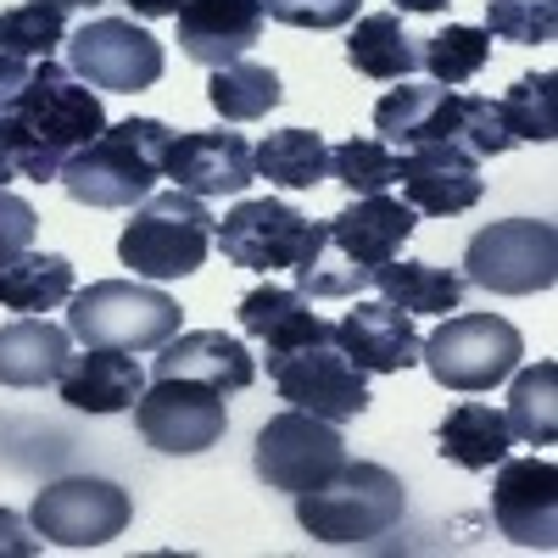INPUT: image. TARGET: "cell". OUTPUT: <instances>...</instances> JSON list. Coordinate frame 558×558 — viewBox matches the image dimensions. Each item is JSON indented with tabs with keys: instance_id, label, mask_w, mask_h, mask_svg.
I'll use <instances>...</instances> for the list:
<instances>
[{
	"instance_id": "60d3db41",
	"label": "cell",
	"mask_w": 558,
	"mask_h": 558,
	"mask_svg": "<svg viewBox=\"0 0 558 558\" xmlns=\"http://www.w3.org/2000/svg\"><path fill=\"white\" fill-rule=\"evenodd\" d=\"M28 62L23 57H7V51H0V118H7L12 107H17V96H23V84H28Z\"/></svg>"
},
{
	"instance_id": "4316f807",
	"label": "cell",
	"mask_w": 558,
	"mask_h": 558,
	"mask_svg": "<svg viewBox=\"0 0 558 558\" xmlns=\"http://www.w3.org/2000/svg\"><path fill=\"white\" fill-rule=\"evenodd\" d=\"M347 62L363 78H380V84H402L418 68V39H408L397 12H368L352 23L347 34Z\"/></svg>"
},
{
	"instance_id": "74e56055",
	"label": "cell",
	"mask_w": 558,
	"mask_h": 558,
	"mask_svg": "<svg viewBox=\"0 0 558 558\" xmlns=\"http://www.w3.org/2000/svg\"><path fill=\"white\" fill-rule=\"evenodd\" d=\"M263 12L274 23H286V28H347L357 17V0H263Z\"/></svg>"
},
{
	"instance_id": "4fadbf2b",
	"label": "cell",
	"mask_w": 558,
	"mask_h": 558,
	"mask_svg": "<svg viewBox=\"0 0 558 558\" xmlns=\"http://www.w3.org/2000/svg\"><path fill=\"white\" fill-rule=\"evenodd\" d=\"M62 45H68V73L84 78L89 89L134 96V89H151L162 78V45L129 17H96L73 28Z\"/></svg>"
},
{
	"instance_id": "d6986e66",
	"label": "cell",
	"mask_w": 558,
	"mask_h": 558,
	"mask_svg": "<svg viewBox=\"0 0 558 558\" xmlns=\"http://www.w3.org/2000/svg\"><path fill=\"white\" fill-rule=\"evenodd\" d=\"M418 229V213L397 196H352V207H341L336 218H324V235H330V252H341L347 263L375 274L380 263H391L408 235Z\"/></svg>"
},
{
	"instance_id": "5b68a950",
	"label": "cell",
	"mask_w": 558,
	"mask_h": 558,
	"mask_svg": "<svg viewBox=\"0 0 558 558\" xmlns=\"http://www.w3.org/2000/svg\"><path fill=\"white\" fill-rule=\"evenodd\" d=\"M213 213L202 196L191 191H151L146 202L134 207V218L123 223L118 235V257L123 268H134V279H151V286H162V279H184L196 274L213 252Z\"/></svg>"
},
{
	"instance_id": "f6af8a7d",
	"label": "cell",
	"mask_w": 558,
	"mask_h": 558,
	"mask_svg": "<svg viewBox=\"0 0 558 558\" xmlns=\"http://www.w3.org/2000/svg\"><path fill=\"white\" fill-rule=\"evenodd\" d=\"M51 7H62V12H73V7H101V0H51Z\"/></svg>"
},
{
	"instance_id": "4dcf8cb0",
	"label": "cell",
	"mask_w": 558,
	"mask_h": 558,
	"mask_svg": "<svg viewBox=\"0 0 558 558\" xmlns=\"http://www.w3.org/2000/svg\"><path fill=\"white\" fill-rule=\"evenodd\" d=\"M279 96H286L279 73L263 62H246V57L229 68H213V84H207V101L223 123H257L279 107Z\"/></svg>"
},
{
	"instance_id": "8d00e7d4",
	"label": "cell",
	"mask_w": 558,
	"mask_h": 558,
	"mask_svg": "<svg viewBox=\"0 0 558 558\" xmlns=\"http://www.w3.org/2000/svg\"><path fill=\"white\" fill-rule=\"evenodd\" d=\"M363 286H375V274L347 263L341 252H330V241H324V252L307 268H296V291L302 296H357Z\"/></svg>"
},
{
	"instance_id": "44dd1931",
	"label": "cell",
	"mask_w": 558,
	"mask_h": 558,
	"mask_svg": "<svg viewBox=\"0 0 558 558\" xmlns=\"http://www.w3.org/2000/svg\"><path fill=\"white\" fill-rule=\"evenodd\" d=\"M418 336L413 313L391 302H352V313L336 324V347L363 368V375H402L418 363Z\"/></svg>"
},
{
	"instance_id": "ee69618b",
	"label": "cell",
	"mask_w": 558,
	"mask_h": 558,
	"mask_svg": "<svg viewBox=\"0 0 558 558\" xmlns=\"http://www.w3.org/2000/svg\"><path fill=\"white\" fill-rule=\"evenodd\" d=\"M397 7H402V12H425V17H430V12H447L452 0H397Z\"/></svg>"
},
{
	"instance_id": "8992f818",
	"label": "cell",
	"mask_w": 558,
	"mask_h": 558,
	"mask_svg": "<svg viewBox=\"0 0 558 558\" xmlns=\"http://www.w3.org/2000/svg\"><path fill=\"white\" fill-rule=\"evenodd\" d=\"M184 307L140 279H96L89 291L68 296V336L78 347H112V352H157L179 336Z\"/></svg>"
},
{
	"instance_id": "484cf974",
	"label": "cell",
	"mask_w": 558,
	"mask_h": 558,
	"mask_svg": "<svg viewBox=\"0 0 558 558\" xmlns=\"http://www.w3.org/2000/svg\"><path fill=\"white\" fill-rule=\"evenodd\" d=\"M508 447H514V436L502 425V408L492 402H458L436 430V452L458 470H492L508 458Z\"/></svg>"
},
{
	"instance_id": "7a4b0ae2",
	"label": "cell",
	"mask_w": 558,
	"mask_h": 558,
	"mask_svg": "<svg viewBox=\"0 0 558 558\" xmlns=\"http://www.w3.org/2000/svg\"><path fill=\"white\" fill-rule=\"evenodd\" d=\"M173 146V129L157 118L107 123L84 151L62 162V191L78 207H140L162 179V157Z\"/></svg>"
},
{
	"instance_id": "603a6c76",
	"label": "cell",
	"mask_w": 558,
	"mask_h": 558,
	"mask_svg": "<svg viewBox=\"0 0 558 558\" xmlns=\"http://www.w3.org/2000/svg\"><path fill=\"white\" fill-rule=\"evenodd\" d=\"M235 318H241V330H246L252 341H263L268 357L296 352V347H318V341H336V324H324V318L307 307L302 291H286V286H274V279L241 296Z\"/></svg>"
},
{
	"instance_id": "30bf717a",
	"label": "cell",
	"mask_w": 558,
	"mask_h": 558,
	"mask_svg": "<svg viewBox=\"0 0 558 558\" xmlns=\"http://www.w3.org/2000/svg\"><path fill=\"white\" fill-rule=\"evenodd\" d=\"M347 463V441H341V425L318 413H302V408H286L274 413L268 425L257 430V452H252V470L268 492H313L318 481H330Z\"/></svg>"
},
{
	"instance_id": "8fae6325",
	"label": "cell",
	"mask_w": 558,
	"mask_h": 558,
	"mask_svg": "<svg viewBox=\"0 0 558 558\" xmlns=\"http://www.w3.org/2000/svg\"><path fill=\"white\" fill-rule=\"evenodd\" d=\"M129 514L134 502L118 481H101V475H68V481H51L34 508H28V525L57 542V547H107L112 536L129 531Z\"/></svg>"
},
{
	"instance_id": "d4e9b609",
	"label": "cell",
	"mask_w": 558,
	"mask_h": 558,
	"mask_svg": "<svg viewBox=\"0 0 558 558\" xmlns=\"http://www.w3.org/2000/svg\"><path fill=\"white\" fill-rule=\"evenodd\" d=\"M73 296V263L62 252H17L0 263V307L7 313H51Z\"/></svg>"
},
{
	"instance_id": "ba28073f",
	"label": "cell",
	"mask_w": 558,
	"mask_h": 558,
	"mask_svg": "<svg viewBox=\"0 0 558 558\" xmlns=\"http://www.w3.org/2000/svg\"><path fill=\"white\" fill-rule=\"evenodd\" d=\"M553 279H558V229L547 218L486 223L463 252V286H481L492 296L553 291Z\"/></svg>"
},
{
	"instance_id": "ac0fdd59",
	"label": "cell",
	"mask_w": 558,
	"mask_h": 558,
	"mask_svg": "<svg viewBox=\"0 0 558 558\" xmlns=\"http://www.w3.org/2000/svg\"><path fill=\"white\" fill-rule=\"evenodd\" d=\"M179 17V51L202 68L241 62L263 39V0H184Z\"/></svg>"
},
{
	"instance_id": "9c48e42d",
	"label": "cell",
	"mask_w": 558,
	"mask_h": 558,
	"mask_svg": "<svg viewBox=\"0 0 558 558\" xmlns=\"http://www.w3.org/2000/svg\"><path fill=\"white\" fill-rule=\"evenodd\" d=\"M213 235L223 246V257L235 263V268H257V274H274V268H307L318 252H324V223L302 218L291 202H241V207H229L223 223H213Z\"/></svg>"
},
{
	"instance_id": "1f68e13d",
	"label": "cell",
	"mask_w": 558,
	"mask_h": 558,
	"mask_svg": "<svg viewBox=\"0 0 558 558\" xmlns=\"http://www.w3.org/2000/svg\"><path fill=\"white\" fill-rule=\"evenodd\" d=\"M497 118L508 129V140H531V146H547L558 140V78L553 73H525L508 96L497 101Z\"/></svg>"
},
{
	"instance_id": "2e32d148",
	"label": "cell",
	"mask_w": 558,
	"mask_h": 558,
	"mask_svg": "<svg viewBox=\"0 0 558 558\" xmlns=\"http://www.w3.org/2000/svg\"><path fill=\"white\" fill-rule=\"evenodd\" d=\"M162 179H173L179 191H191L202 202H213V196H246V184L257 179L252 140L235 134V129L173 134V146L162 157Z\"/></svg>"
},
{
	"instance_id": "7402d4cb",
	"label": "cell",
	"mask_w": 558,
	"mask_h": 558,
	"mask_svg": "<svg viewBox=\"0 0 558 558\" xmlns=\"http://www.w3.org/2000/svg\"><path fill=\"white\" fill-rule=\"evenodd\" d=\"M62 402L78 413H129L146 391V368L134 352H112V347H84L57 380Z\"/></svg>"
},
{
	"instance_id": "83f0119b",
	"label": "cell",
	"mask_w": 558,
	"mask_h": 558,
	"mask_svg": "<svg viewBox=\"0 0 558 558\" xmlns=\"http://www.w3.org/2000/svg\"><path fill=\"white\" fill-rule=\"evenodd\" d=\"M375 291L391 307H402V313H441L447 318L463 302V274L458 268H436V263H402V257H391V263L375 268Z\"/></svg>"
},
{
	"instance_id": "7bdbcfd3",
	"label": "cell",
	"mask_w": 558,
	"mask_h": 558,
	"mask_svg": "<svg viewBox=\"0 0 558 558\" xmlns=\"http://www.w3.org/2000/svg\"><path fill=\"white\" fill-rule=\"evenodd\" d=\"M12 179H23V173H17V157H12V146H7V134H0V191H7Z\"/></svg>"
},
{
	"instance_id": "f546056e",
	"label": "cell",
	"mask_w": 558,
	"mask_h": 558,
	"mask_svg": "<svg viewBox=\"0 0 558 558\" xmlns=\"http://www.w3.org/2000/svg\"><path fill=\"white\" fill-rule=\"evenodd\" d=\"M502 425L514 441L525 447H547L558 436V363H531L514 375L508 386V408H502Z\"/></svg>"
},
{
	"instance_id": "e0dca14e",
	"label": "cell",
	"mask_w": 558,
	"mask_h": 558,
	"mask_svg": "<svg viewBox=\"0 0 558 558\" xmlns=\"http://www.w3.org/2000/svg\"><path fill=\"white\" fill-rule=\"evenodd\" d=\"M397 184H402V202H408L418 218H458V213H470V207L486 196L481 162L463 151V146H452V140L408 146Z\"/></svg>"
},
{
	"instance_id": "5bb4252c",
	"label": "cell",
	"mask_w": 558,
	"mask_h": 558,
	"mask_svg": "<svg viewBox=\"0 0 558 558\" xmlns=\"http://www.w3.org/2000/svg\"><path fill=\"white\" fill-rule=\"evenodd\" d=\"M134 430L146 436V447L168 458H196L223 441L229 430V408L223 391L202 380H151L134 402Z\"/></svg>"
},
{
	"instance_id": "6da1fadb",
	"label": "cell",
	"mask_w": 558,
	"mask_h": 558,
	"mask_svg": "<svg viewBox=\"0 0 558 558\" xmlns=\"http://www.w3.org/2000/svg\"><path fill=\"white\" fill-rule=\"evenodd\" d=\"M101 129H107L101 96L84 78H73L62 62H51V57L28 73L17 107L0 118V134H7V146L17 157V173L39 179V184L62 179V162L73 151H84Z\"/></svg>"
},
{
	"instance_id": "ffe728a7",
	"label": "cell",
	"mask_w": 558,
	"mask_h": 558,
	"mask_svg": "<svg viewBox=\"0 0 558 558\" xmlns=\"http://www.w3.org/2000/svg\"><path fill=\"white\" fill-rule=\"evenodd\" d=\"M151 380H202L223 397H235L257 380V357L246 352V341L223 330H179L173 341L157 347Z\"/></svg>"
},
{
	"instance_id": "f35d334b",
	"label": "cell",
	"mask_w": 558,
	"mask_h": 558,
	"mask_svg": "<svg viewBox=\"0 0 558 558\" xmlns=\"http://www.w3.org/2000/svg\"><path fill=\"white\" fill-rule=\"evenodd\" d=\"M34 229H39V213H34L23 196L0 191V263L17 257V252H28V246H34Z\"/></svg>"
},
{
	"instance_id": "e575fe53",
	"label": "cell",
	"mask_w": 558,
	"mask_h": 558,
	"mask_svg": "<svg viewBox=\"0 0 558 558\" xmlns=\"http://www.w3.org/2000/svg\"><path fill=\"white\" fill-rule=\"evenodd\" d=\"M68 39V12L51 7V0H23V7L0 12V51L7 57H51L57 45Z\"/></svg>"
},
{
	"instance_id": "ab89813d",
	"label": "cell",
	"mask_w": 558,
	"mask_h": 558,
	"mask_svg": "<svg viewBox=\"0 0 558 558\" xmlns=\"http://www.w3.org/2000/svg\"><path fill=\"white\" fill-rule=\"evenodd\" d=\"M34 553H39V531L17 520L12 508H0V558H34Z\"/></svg>"
},
{
	"instance_id": "d6a6232c",
	"label": "cell",
	"mask_w": 558,
	"mask_h": 558,
	"mask_svg": "<svg viewBox=\"0 0 558 558\" xmlns=\"http://www.w3.org/2000/svg\"><path fill=\"white\" fill-rule=\"evenodd\" d=\"M492 57V34L486 28H470V23H447L436 39L418 45V68H425L436 84L458 89V84H470Z\"/></svg>"
},
{
	"instance_id": "7c38bea8",
	"label": "cell",
	"mask_w": 558,
	"mask_h": 558,
	"mask_svg": "<svg viewBox=\"0 0 558 558\" xmlns=\"http://www.w3.org/2000/svg\"><path fill=\"white\" fill-rule=\"evenodd\" d=\"M268 380H274L279 402H291L302 413H318V418H330V425H347V418L368 413V375L336 341L268 357Z\"/></svg>"
},
{
	"instance_id": "f1b7e54d",
	"label": "cell",
	"mask_w": 558,
	"mask_h": 558,
	"mask_svg": "<svg viewBox=\"0 0 558 558\" xmlns=\"http://www.w3.org/2000/svg\"><path fill=\"white\" fill-rule=\"evenodd\" d=\"M257 179L279 184V191H313V184L330 179V146L313 129H279L263 134V146H252Z\"/></svg>"
},
{
	"instance_id": "836d02e7",
	"label": "cell",
	"mask_w": 558,
	"mask_h": 558,
	"mask_svg": "<svg viewBox=\"0 0 558 558\" xmlns=\"http://www.w3.org/2000/svg\"><path fill=\"white\" fill-rule=\"evenodd\" d=\"M330 179H341L352 196H380L402 179V157L386 146V140L352 134L341 146H330Z\"/></svg>"
},
{
	"instance_id": "9a60e30c",
	"label": "cell",
	"mask_w": 558,
	"mask_h": 558,
	"mask_svg": "<svg viewBox=\"0 0 558 558\" xmlns=\"http://www.w3.org/2000/svg\"><path fill=\"white\" fill-rule=\"evenodd\" d=\"M492 520L497 531L531 547V553H553L558 547V463L553 458H502L492 463Z\"/></svg>"
},
{
	"instance_id": "cb8c5ba5",
	"label": "cell",
	"mask_w": 558,
	"mask_h": 558,
	"mask_svg": "<svg viewBox=\"0 0 558 558\" xmlns=\"http://www.w3.org/2000/svg\"><path fill=\"white\" fill-rule=\"evenodd\" d=\"M68 363H73L68 324H51L39 313H23L17 324H0V386H12V391L57 386Z\"/></svg>"
},
{
	"instance_id": "52a82bcc",
	"label": "cell",
	"mask_w": 558,
	"mask_h": 558,
	"mask_svg": "<svg viewBox=\"0 0 558 558\" xmlns=\"http://www.w3.org/2000/svg\"><path fill=\"white\" fill-rule=\"evenodd\" d=\"M525 357V336L497 313H447L441 330H430L418 341V363L430 368V380L447 391H492L520 368Z\"/></svg>"
},
{
	"instance_id": "b9f144b4",
	"label": "cell",
	"mask_w": 558,
	"mask_h": 558,
	"mask_svg": "<svg viewBox=\"0 0 558 558\" xmlns=\"http://www.w3.org/2000/svg\"><path fill=\"white\" fill-rule=\"evenodd\" d=\"M123 7H129L134 17H146V23H151V17H173L184 0H123Z\"/></svg>"
},
{
	"instance_id": "277c9868",
	"label": "cell",
	"mask_w": 558,
	"mask_h": 558,
	"mask_svg": "<svg viewBox=\"0 0 558 558\" xmlns=\"http://www.w3.org/2000/svg\"><path fill=\"white\" fill-rule=\"evenodd\" d=\"M408 514V486L402 475H391L386 463L368 458H347L330 481H318L313 492H296V525L313 542L330 547H363L380 542L386 531H397Z\"/></svg>"
},
{
	"instance_id": "3957f363",
	"label": "cell",
	"mask_w": 558,
	"mask_h": 558,
	"mask_svg": "<svg viewBox=\"0 0 558 558\" xmlns=\"http://www.w3.org/2000/svg\"><path fill=\"white\" fill-rule=\"evenodd\" d=\"M375 129L386 146H430V140H452L463 146L475 162L486 157H502L514 151L502 118H497V101L486 96H463V89H447V84H402L391 96L375 101Z\"/></svg>"
},
{
	"instance_id": "d590c367",
	"label": "cell",
	"mask_w": 558,
	"mask_h": 558,
	"mask_svg": "<svg viewBox=\"0 0 558 558\" xmlns=\"http://www.w3.org/2000/svg\"><path fill=\"white\" fill-rule=\"evenodd\" d=\"M486 34L508 45H547L558 34V0H486Z\"/></svg>"
}]
</instances>
